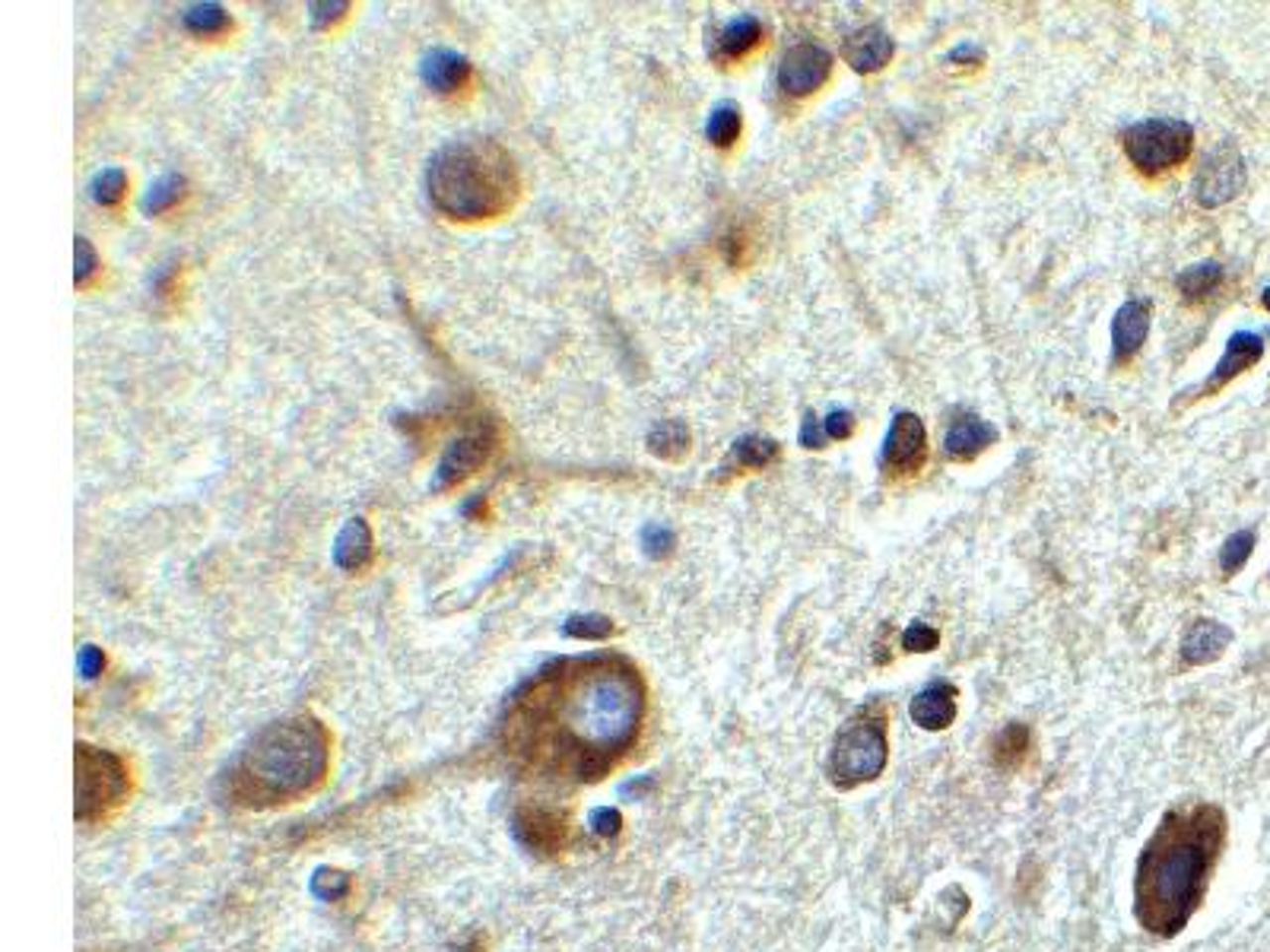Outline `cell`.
I'll return each instance as SVG.
<instances>
[{"instance_id": "5b68a950", "label": "cell", "mask_w": 1270, "mask_h": 952, "mask_svg": "<svg viewBox=\"0 0 1270 952\" xmlns=\"http://www.w3.org/2000/svg\"><path fill=\"white\" fill-rule=\"evenodd\" d=\"M887 768V721L880 712H861L835 737L829 755V778L839 787L874 781Z\"/></svg>"}, {"instance_id": "ffe728a7", "label": "cell", "mask_w": 1270, "mask_h": 952, "mask_svg": "<svg viewBox=\"0 0 1270 952\" xmlns=\"http://www.w3.org/2000/svg\"><path fill=\"white\" fill-rule=\"evenodd\" d=\"M368 559H372V530H368L365 518H350L341 527L337 540H334V562H337V569L356 572V569L365 566Z\"/></svg>"}, {"instance_id": "7402d4cb", "label": "cell", "mask_w": 1270, "mask_h": 952, "mask_svg": "<svg viewBox=\"0 0 1270 952\" xmlns=\"http://www.w3.org/2000/svg\"><path fill=\"white\" fill-rule=\"evenodd\" d=\"M1223 283V267H1219L1216 261H1200V264H1192V267H1185L1179 277H1176V286L1182 289V296L1185 299H1203V296H1210L1213 289Z\"/></svg>"}, {"instance_id": "7c38bea8", "label": "cell", "mask_w": 1270, "mask_h": 952, "mask_svg": "<svg viewBox=\"0 0 1270 952\" xmlns=\"http://www.w3.org/2000/svg\"><path fill=\"white\" fill-rule=\"evenodd\" d=\"M1150 318H1153V309L1144 299H1131V302L1121 305L1115 321H1112V359L1115 362L1131 359L1134 352L1144 346L1147 334H1150Z\"/></svg>"}, {"instance_id": "74e56055", "label": "cell", "mask_w": 1270, "mask_h": 952, "mask_svg": "<svg viewBox=\"0 0 1270 952\" xmlns=\"http://www.w3.org/2000/svg\"><path fill=\"white\" fill-rule=\"evenodd\" d=\"M797 442H800L803 448H823V442H826V429L819 426L816 413H803V423H800Z\"/></svg>"}, {"instance_id": "4fadbf2b", "label": "cell", "mask_w": 1270, "mask_h": 952, "mask_svg": "<svg viewBox=\"0 0 1270 952\" xmlns=\"http://www.w3.org/2000/svg\"><path fill=\"white\" fill-rule=\"evenodd\" d=\"M893 52H896V45L883 26H861L858 32H851L842 45L845 61L851 64V70H858V73L880 70L883 64H890Z\"/></svg>"}, {"instance_id": "484cf974", "label": "cell", "mask_w": 1270, "mask_h": 952, "mask_svg": "<svg viewBox=\"0 0 1270 952\" xmlns=\"http://www.w3.org/2000/svg\"><path fill=\"white\" fill-rule=\"evenodd\" d=\"M182 20L191 32H198V36H213V32L229 26V13L219 4H191L185 7Z\"/></svg>"}, {"instance_id": "836d02e7", "label": "cell", "mask_w": 1270, "mask_h": 952, "mask_svg": "<svg viewBox=\"0 0 1270 952\" xmlns=\"http://www.w3.org/2000/svg\"><path fill=\"white\" fill-rule=\"evenodd\" d=\"M73 283L76 286H83L92 273H95V267H99V261H95V251H92V245H89V238H83V235H76V245H73Z\"/></svg>"}, {"instance_id": "f546056e", "label": "cell", "mask_w": 1270, "mask_h": 952, "mask_svg": "<svg viewBox=\"0 0 1270 952\" xmlns=\"http://www.w3.org/2000/svg\"><path fill=\"white\" fill-rule=\"evenodd\" d=\"M1251 550H1255V530H1235L1232 537H1226L1223 550H1219V569L1226 575H1235L1248 562Z\"/></svg>"}, {"instance_id": "f35d334b", "label": "cell", "mask_w": 1270, "mask_h": 952, "mask_svg": "<svg viewBox=\"0 0 1270 952\" xmlns=\"http://www.w3.org/2000/svg\"><path fill=\"white\" fill-rule=\"evenodd\" d=\"M620 826H623V816L617 810H610V806H601V810L591 813V829L598 832V835H604V838L617 835Z\"/></svg>"}, {"instance_id": "8d00e7d4", "label": "cell", "mask_w": 1270, "mask_h": 952, "mask_svg": "<svg viewBox=\"0 0 1270 952\" xmlns=\"http://www.w3.org/2000/svg\"><path fill=\"white\" fill-rule=\"evenodd\" d=\"M823 429H826V439L842 442L851 435V429H855V416L848 410H829V416L823 419Z\"/></svg>"}, {"instance_id": "9c48e42d", "label": "cell", "mask_w": 1270, "mask_h": 952, "mask_svg": "<svg viewBox=\"0 0 1270 952\" xmlns=\"http://www.w3.org/2000/svg\"><path fill=\"white\" fill-rule=\"evenodd\" d=\"M829 70H832V55L826 48L800 42L794 48H787L778 64V86L787 95H807L826 83Z\"/></svg>"}, {"instance_id": "83f0119b", "label": "cell", "mask_w": 1270, "mask_h": 952, "mask_svg": "<svg viewBox=\"0 0 1270 952\" xmlns=\"http://www.w3.org/2000/svg\"><path fill=\"white\" fill-rule=\"evenodd\" d=\"M778 458V445L763 435H744L734 442V461L744 467H766L769 461Z\"/></svg>"}, {"instance_id": "3957f363", "label": "cell", "mask_w": 1270, "mask_h": 952, "mask_svg": "<svg viewBox=\"0 0 1270 952\" xmlns=\"http://www.w3.org/2000/svg\"><path fill=\"white\" fill-rule=\"evenodd\" d=\"M328 731L309 715L264 728L229 768V794L245 806L289 803L309 794L328 771Z\"/></svg>"}, {"instance_id": "8fae6325", "label": "cell", "mask_w": 1270, "mask_h": 952, "mask_svg": "<svg viewBox=\"0 0 1270 952\" xmlns=\"http://www.w3.org/2000/svg\"><path fill=\"white\" fill-rule=\"evenodd\" d=\"M924 423L909 410H899L893 416V426L887 432V442H883V461H887L893 471H915L924 461Z\"/></svg>"}, {"instance_id": "d4e9b609", "label": "cell", "mask_w": 1270, "mask_h": 952, "mask_svg": "<svg viewBox=\"0 0 1270 952\" xmlns=\"http://www.w3.org/2000/svg\"><path fill=\"white\" fill-rule=\"evenodd\" d=\"M182 194H185V179H182V175H163V179H156V182L147 188V194H143L140 206H143V213L156 216V213H163V209H169V206L179 204V201H182Z\"/></svg>"}, {"instance_id": "e0dca14e", "label": "cell", "mask_w": 1270, "mask_h": 952, "mask_svg": "<svg viewBox=\"0 0 1270 952\" xmlns=\"http://www.w3.org/2000/svg\"><path fill=\"white\" fill-rule=\"evenodd\" d=\"M423 83L436 92H458L471 79V61L452 48H436L420 64Z\"/></svg>"}, {"instance_id": "30bf717a", "label": "cell", "mask_w": 1270, "mask_h": 952, "mask_svg": "<svg viewBox=\"0 0 1270 952\" xmlns=\"http://www.w3.org/2000/svg\"><path fill=\"white\" fill-rule=\"evenodd\" d=\"M490 448H493L490 432H468V435H461V439H455L445 448V455L439 458V467H436V474H432L429 489L442 492L448 486H455V482H461L464 476H471L477 467L487 461Z\"/></svg>"}, {"instance_id": "8992f818", "label": "cell", "mask_w": 1270, "mask_h": 952, "mask_svg": "<svg viewBox=\"0 0 1270 952\" xmlns=\"http://www.w3.org/2000/svg\"><path fill=\"white\" fill-rule=\"evenodd\" d=\"M127 794V771L118 755L79 744L76 747V819L92 822L118 806Z\"/></svg>"}, {"instance_id": "6da1fadb", "label": "cell", "mask_w": 1270, "mask_h": 952, "mask_svg": "<svg viewBox=\"0 0 1270 952\" xmlns=\"http://www.w3.org/2000/svg\"><path fill=\"white\" fill-rule=\"evenodd\" d=\"M641 715L645 686L626 657H562L511 696L502 747L537 774L594 781L635 744Z\"/></svg>"}, {"instance_id": "d6a6232c", "label": "cell", "mask_w": 1270, "mask_h": 952, "mask_svg": "<svg viewBox=\"0 0 1270 952\" xmlns=\"http://www.w3.org/2000/svg\"><path fill=\"white\" fill-rule=\"evenodd\" d=\"M670 546H673V530L667 524L651 521V524L641 527V550H645V556L664 559L670 553Z\"/></svg>"}, {"instance_id": "ac0fdd59", "label": "cell", "mask_w": 1270, "mask_h": 952, "mask_svg": "<svg viewBox=\"0 0 1270 952\" xmlns=\"http://www.w3.org/2000/svg\"><path fill=\"white\" fill-rule=\"evenodd\" d=\"M514 832H518V838L527 848L556 851V848H562V832H566V826H562V816L534 806V810L514 813Z\"/></svg>"}, {"instance_id": "d590c367", "label": "cell", "mask_w": 1270, "mask_h": 952, "mask_svg": "<svg viewBox=\"0 0 1270 952\" xmlns=\"http://www.w3.org/2000/svg\"><path fill=\"white\" fill-rule=\"evenodd\" d=\"M76 670L83 680H95V676L105 670V654L95 648V644H83L76 654Z\"/></svg>"}, {"instance_id": "9a60e30c", "label": "cell", "mask_w": 1270, "mask_h": 952, "mask_svg": "<svg viewBox=\"0 0 1270 952\" xmlns=\"http://www.w3.org/2000/svg\"><path fill=\"white\" fill-rule=\"evenodd\" d=\"M991 442H998V429H994L991 423H985L982 416L966 413V416H956L950 423V429H946L943 455L953 458V461H969L975 455H982Z\"/></svg>"}, {"instance_id": "7a4b0ae2", "label": "cell", "mask_w": 1270, "mask_h": 952, "mask_svg": "<svg viewBox=\"0 0 1270 952\" xmlns=\"http://www.w3.org/2000/svg\"><path fill=\"white\" fill-rule=\"evenodd\" d=\"M1223 845V816L1200 803L1188 813H1169L1153 832L1137 864L1134 911L1144 930L1172 937L1195 914L1203 883Z\"/></svg>"}, {"instance_id": "b9f144b4", "label": "cell", "mask_w": 1270, "mask_h": 952, "mask_svg": "<svg viewBox=\"0 0 1270 952\" xmlns=\"http://www.w3.org/2000/svg\"><path fill=\"white\" fill-rule=\"evenodd\" d=\"M1261 299H1264V309H1267V312H1270V286H1267V289H1264V296H1261Z\"/></svg>"}, {"instance_id": "cb8c5ba5", "label": "cell", "mask_w": 1270, "mask_h": 952, "mask_svg": "<svg viewBox=\"0 0 1270 952\" xmlns=\"http://www.w3.org/2000/svg\"><path fill=\"white\" fill-rule=\"evenodd\" d=\"M741 108L734 102H721L712 108L709 121H705V137H709L715 147H731V143L741 137Z\"/></svg>"}, {"instance_id": "277c9868", "label": "cell", "mask_w": 1270, "mask_h": 952, "mask_svg": "<svg viewBox=\"0 0 1270 952\" xmlns=\"http://www.w3.org/2000/svg\"><path fill=\"white\" fill-rule=\"evenodd\" d=\"M429 201L452 219H490L518 194L511 156L490 140H452L429 159Z\"/></svg>"}, {"instance_id": "ba28073f", "label": "cell", "mask_w": 1270, "mask_h": 952, "mask_svg": "<svg viewBox=\"0 0 1270 952\" xmlns=\"http://www.w3.org/2000/svg\"><path fill=\"white\" fill-rule=\"evenodd\" d=\"M1245 188V163L1232 143H1219L1207 153L1195 179V198L1200 206H1223Z\"/></svg>"}, {"instance_id": "60d3db41", "label": "cell", "mask_w": 1270, "mask_h": 952, "mask_svg": "<svg viewBox=\"0 0 1270 952\" xmlns=\"http://www.w3.org/2000/svg\"><path fill=\"white\" fill-rule=\"evenodd\" d=\"M959 61H982V52H978L975 45H956L953 52H950V64H959Z\"/></svg>"}, {"instance_id": "4316f807", "label": "cell", "mask_w": 1270, "mask_h": 952, "mask_svg": "<svg viewBox=\"0 0 1270 952\" xmlns=\"http://www.w3.org/2000/svg\"><path fill=\"white\" fill-rule=\"evenodd\" d=\"M562 632L569 638H582V641H601L614 632V622L604 612H575L566 622H562Z\"/></svg>"}, {"instance_id": "e575fe53", "label": "cell", "mask_w": 1270, "mask_h": 952, "mask_svg": "<svg viewBox=\"0 0 1270 952\" xmlns=\"http://www.w3.org/2000/svg\"><path fill=\"white\" fill-rule=\"evenodd\" d=\"M903 644L909 651H934L940 644V632L937 628H930L927 622H912L903 635Z\"/></svg>"}, {"instance_id": "1f68e13d", "label": "cell", "mask_w": 1270, "mask_h": 952, "mask_svg": "<svg viewBox=\"0 0 1270 952\" xmlns=\"http://www.w3.org/2000/svg\"><path fill=\"white\" fill-rule=\"evenodd\" d=\"M347 889H350V877H347V874H341V870L321 867L318 874L312 877V892H315L321 901H337V898H344V895H347Z\"/></svg>"}, {"instance_id": "2e32d148", "label": "cell", "mask_w": 1270, "mask_h": 952, "mask_svg": "<svg viewBox=\"0 0 1270 952\" xmlns=\"http://www.w3.org/2000/svg\"><path fill=\"white\" fill-rule=\"evenodd\" d=\"M909 715L924 731L950 728L953 718H956V689L950 683H943V680H934V683L924 686L918 696L912 699Z\"/></svg>"}, {"instance_id": "f1b7e54d", "label": "cell", "mask_w": 1270, "mask_h": 952, "mask_svg": "<svg viewBox=\"0 0 1270 952\" xmlns=\"http://www.w3.org/2000/svg\"><path fill=\"white\" fill-rule=\"evenodd\" d=\"M124 191H127V175L121 172V169H102V172H95L92 175V182H89V194H92V201L95 204H102V206H115L121 198H124Z\"/></svg>"}, {"instance_id": "4dcf8cb0", "label": "cell", "mask_w": 1270, "mask_h": 952, "mask_svg": "<svg viewBox=\"0 0 1270 952\" xmlns=\"http://www.w3.org/2000/svg\"><path fill=\"white\" fill-rule=\"evenodd\" d=\"M1026 744H1029V731L1023 728V724H1010V728H1004L998 734V740H994V759H998V765H1004V768L1017 765L1026 752Z\"/></svg>"}, {"instance_id": "d6986e66", "label": "cell", "mask_w": 1270, "mask_h": 952, "mask_svg": "<svg viewBox=\"0 0 1270 952\" xmlns=\"http://www.w3.org/2000/svg\"><path fill=\"white\" fill-rule=\"evenodd\" d=\"M1232 632L1216 619H1198L1182 638V657L1188 664H1210L1226 651Z\"/></svg>"}, {"instance_id": "603a6c76", "label": "cell", "mask_w": 1270, "mask_h": 952, "mask_svg": "<svg viewBox=\"0 0 1270 952\" xmlns=\"http://www.w3.org/2000/svg\"><path fill=\"white\" fill-rule=\"evenodd\" d=\"M648 448L657 458H667V461L680 458L689 448V429L680 423V419H664V423H657L648 432Z\"/></svg>"}, {"instance_id": "ab89813d", "label": "cell", "mask_w": 1270, "mask_h": 952, "mask_svg": "<svg viewBox=\"0 0 1270 952\" xmlns=\"http://www.w3.org/2000/svg\"><path fill=\"white\" fill-rule=\"evenodd\" d=\"M347 10H350V4H328V0L325 4H318L315 0V4H309V20H312V26H328V23L341 20Z\"/></svg>"}, {"instance_id": "44dd1931", "label": "cell", "mask_w": 1270, "mask_h": 952, "mask_svg": "<svg viewBox=\"0 0 1270 952\" xmlns=\"http://www.w3.org/2000/svg\"><path fill=\"white\" fill-rule=\"evenodd\" d=\"M760 39H763L760 16H753V13L734 16L731 23L721 26L718 39H715L718 58H744L747 52H753V48L760 45Z\"/></svg>"}, {"instance_id": "5bb4252c", "label": "cell", "mask_w": 1270, "mask_h": 952, "mask_svg": "<svg viewBox=\"0 0 1270 952\" xmlns=\"http://www.w3.org/2000/svg\"><path fill=\"white\" fill-rule=\"evenodd\" d=\"M1261 352H1264L1261 334H1255V331H1235L1229 340H1226V352L1219 356V362H1216V368L1210 372V378L1203 381V391H1216V387H1223L1226 381H1232L1239 372H1245V368L1255 365L1261 359Z\"/></svg>"}, {"instance_id": "52a82bcc", "label": "cell", "mask_w": 1270, "mask_h": 952, "mask_svg": "<svg viewBox=\"0 0 1270 952\" xmlns=\"http://www.w3.org/2000/svg\"><path fill=\"white\" fill-rule=\"evenodd\" d=\"M1124 153L1144 172H1163L1185 163L1195 147L1192 124L1179 118H1147L1131 124L1121 137Z\"/></svg>"}]
</instances>
